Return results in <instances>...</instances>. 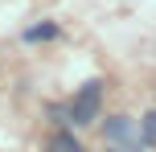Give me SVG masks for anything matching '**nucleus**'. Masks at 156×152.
Segmentation results:
<instances>
[{
    "instance_id": "1",
    "label": "nucleus",
    "mask_w": 156,
    "mask_h": 152,
    "mask_svg": "<svg viewBox=\"0 0 156 152\" xmlns=\"http://www.w3.org/2000/svg\"><path fill=\"white\" fill-rule=\"evenodd\" d=\"M99 103H103V87L99 82H86V87L74 95V103H70V119L78 123V128L90 123V119H99Z\"/></svg>"
},
{
    "instance_id": "2",
    "label": "nucleus",
    "mask_w": 156,
    "mask_h": 152,
    "mask_svg": "<svg viewBox=\"0 0 156 152\" xmlns=\"http://www.w3.org/2000/svg\"><path fill=\"white\" fill-rule=\"evenodd\" d=\"M107 144L111 148H140V140H144V132H140V123L136 119H127V115H115V119H107Z\"/></svg>"
},
{
    "instance_id": "3",
    "label": "nucleus",
    "mask_w": 156,
    "mask_h": 152,
    "mask_svg": "<svg viewBox=\"0 0 156 152\" xmlns=\"http://www.w3.org/2000/svg\"><path fill=\"white\" fill-rule=\"evenodd\" d=\"M49 152H82V144H78L70 132H58V136L49 140Z\"/></svg>"
},
{
    "instance_id": "4",
    "label": "nucleus",
    "mask_w": 156,
    "mask_h": 152,
    "mask_svg": "<svg viewBox=\"0 0 156 152\" xmlns=\"http://www.w3.org/2000/svg\"><path fill=\"white\" fill-rule=\"evenodd\" d=\"M144 144H156V111H148V115H144Z\"/></svg>"
},
{
    "instance_id": "5",
    "label": "nucleus",
    "mask_w": 156,
    "mask_h": 152,
    "mask_svg": "<svg viewBox=\"0 0 156 152\" xmlns=\"http://www.w3.org/2000/svg\"><path fill=\"white\" fill-rule=\"evenodd\" d=\"M37 37H54V25H41V29H29V41H37Z\"/></svg>"
},
{
    "instance_id": "6",
    "label": "nucleus",
    "mask_w": 156,
    "mask_h": 152,
    "mask_svg": "<svg viewBox=\"0 0 156 152\" xmlns=\"http://www.w3.org/2000/svg\"><path fill=\"white\" fill-rule=\"evenodd\" d=\"M107 152H140V148H107Z\"/></svg>"
}]
</instances>
